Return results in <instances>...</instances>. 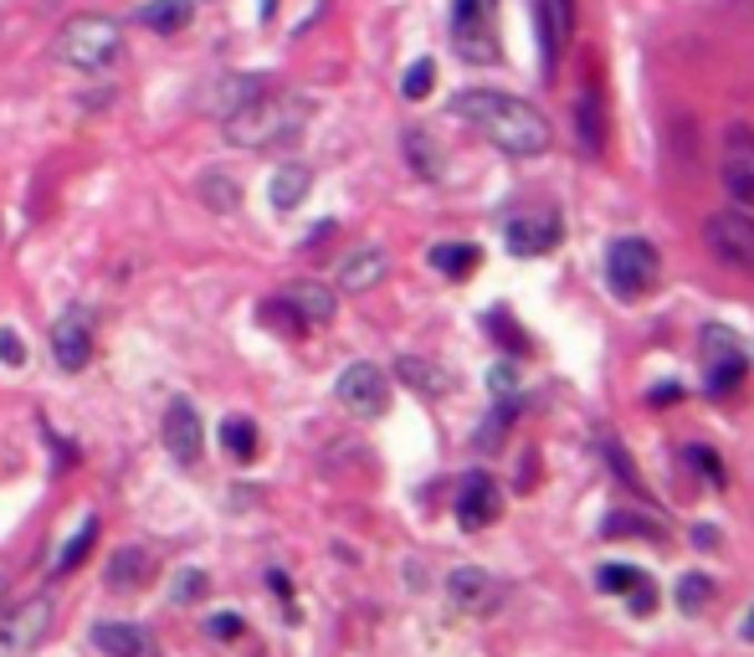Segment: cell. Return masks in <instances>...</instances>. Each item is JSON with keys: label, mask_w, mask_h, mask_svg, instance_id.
I'll list each match as a JSON object with an SVG mask.
<instances>
[{"label": "cell", "mask_w": 754, "mask_h": 657, "mask_svg": "<svg viewBox=\"0 0 754 657\" xmlns=\"http://www.w3.org/2000/svg\"><path fill=\"white\" fill-rule=\"evenodd\" d=\"M262 323H272L278 335H304V319L292 313L288 298H267V303H262Z\"/></svg>", "instance_id": "obj_32"}, {"label": "cell", "mask_w": 754, "mask_h": 657, "mask_svg": "<svg viewBox=\"0 0 754 657\" xmlns=\"http://www.w3.org/2000/svg\"><path fill=\"white\" fill-rule=\"evenodd\" d=\"M400 149H406L410 170L421 175V180H437V175H442V149H437V139L426 135V129H406Z\"/></svg>", "instance_id": "obj_21"}, {"label": "cell", "mask_w": 754, "mask_h": 657, "mask_svg": "<svg viewBox=\"0 0 754 657\" xmlns=\"http://www.w3.org/2000/svg\"><path fill=\"white\" fill-rule=\"evenodd\" d=\"M601 447H606V462H611V468L622 472V478H626V484H632V488H642V478H636V472H632V462H626L622 442H616V437H601Z\"/></svg>", "instance_id": "obj_36"}, {"label": "cell", "mask_w": 754, "mask_h": 657, "mask_svg": "<svg viewBox=\"0 0 754 657\" xmlns=\"http://www.w3.org/2000/svg\"><path fill=\"white\" fill-rule=\"evenodd\" d=\"M452 113L463 123H473L477 135L488 139L493 149L503 155H514V160H534L549 149V119H544L534 103L514 93H498V88H463V93L452 98Z\"/></svg>", "instance_id": "obj_1"}, {"label": "cell", "mask_w": 754, "mask_h": 657, "mask_svg": "<svg viewBox=\"0 0 754 657\" xmlns=\"http://www.w3.org/2000/svg\"><path fill=\"white\" fill-rule=\"evenodd\" d=\"M447 596L457 611H467V617H493L503 601H508V590H503V580L493 576V570H483V565H457L447 576Z\"/></svg>", "instance_id": "obj_8"}, {"label": "cell", "mask_w": 754, "mask_h": 657, "mask_svg": "<svg viewBox=\"0 0 754 657\" xmlns=\"http://www.w3.org/2000/svg\"><path fill=\"white\" fill-rule=\"evenodd\" d=\"M657 272H662L657 247L642 242V237H622V242L606 252V278H611V288H616V298H626V303L647 298Z\"/></svg>", "instance_id": "obj_5"}, {"label": "cell", "mask_w": 754, "mask_h": 657, "mask_svg": "<svg viewBox=\"0 0 754 657\" xmlns=\"http://www.w3.org/2000/svg\"><path fill=\"white\" fill-rule=\"evenodd\" d=\"M206 631H211V637H237L241 617H237V611H216V617H206Z\"/></svg>", "instance_id": "obj_37"}, {"label": "cell", "mask_w": 754, "mask_h": 657, "mask_svg": "<svg viewBox=\"0 0 754 657\" xmlns=\"http://www.w3.org/2000/svg\"><path fill=\"white\" fill-rule=\"evenodd\" d=\"M0 596H6V576H0Z\"/></svg>", "instance_id": "obj_42"}, {"label": "cell", "mask_w": 754, "mask_h": 657, "mask_svg": "<svg viewBox=\"0 0 754 657\" xmlns=\"http://www.w3.org/2000/svg\"><path fill=\"white\" fill-rule=\"evenodd\" d=\"M740 631H744V643H754V606H750V617H744V627H740Z\"/></svg>", "instance_id": "obj_41"}, {"label": "cell", "mask_w": 754, "mask_h": 657, "mask_svg": "<svg viewBox=\"0 0 754 657\" xmlns=\"http://www.w3.org/2000/svg\"><path fill=\"white\" fill-rule=\"evenodd\" d=\"M52 355L62 370H82L88 355H93V313L88 303H67L52 323Z\"/></svg>", "instance_id": "obj_11"}, {"label": "cell", "mask_w": 754, "mask_h": 657, "mask_svg": "<svg viewBox=\"0 0 754 657\" xmlns=\"http://www.w3.org/2000/svg\"><path fill=\"white\" fill-rule=\"evenodd\" d=\"M308 119H314V98L308 93L262 88V93L247 98L237 113H226L221 135H226V145H237V149H278V145H292V139L304 135Z\"/></svg>", "instance_id": "obj_2"}, {"label": "cell", "mask_w": 754, "mask_h": 657, "mask_svg": "<svg viewBox=\"0 0 754 657\" xmlns=\"http://www.w3.org/2000/svg\"><path fill=\"white\" fill-rule=\"evenodd\" d=\"M308 190H314V170L308 165H282L272 175V186H267V201L278 206V211H292V206H304Z\"/></svg>", "instance_id": "obj_19"}, {"label": "cell", "mask_w": 754, "mask_h": 657, "mask_svg": "<svg viewBox=\"0 0 754 657\" xmlns=\"http://www.w3.org/2000/svg\"><path fill=\"white\" fill-rule=\"evenodd\" d=\"M0 365H11V370H21V365H27V345H21V335H16V329H0Z\"/></svg>", "instance_id": "obj_35"}, {"label": "cell", "mask_w": 754, "mask_h": 657, "mask_svg": "<svg viewBox=\"0 0 754 657\" xmlns=\"http://www.w3.org/2000/svg\"><path fill=\"white\" fill-rule=\"evenodd\" d=\"M93 539H98V519H82V529L67 539L62 555H57V570H78V565L88 560V550H93Z\"/></svg>", "instance_id": "obj_29"}, {"label": "cell", "mask_w": 754, "mask_h": 657, "mask_svg": "<svg viewBox=\"0 0 754 657\" xmlns=\"http://www.w3.org/2000/svg\"><path fill=\"white\" fill-rule=\"evenodd\" d=\"M452 41H457V57H463V62L493 68V62L503 57L498 0H452Z\"/></svg>", "instance_id": "obj_4"}, {"label": "cell", "mask_w": 754, "mask_h": 657, "mask_svg": "<svg viewBox=\"0 0 754 657\" xmlns=\"http://www.w3.org/2000/svg\"><path fill=\"white\" fill-rule=\"evenodd\" d=\"M396 376L406 380L410 390H421V396H442V390H447V376H437V365L416 360V355H406V360L396 365Z\"/></svg>", "instance_id": "obj_26"}, {"label": "cell", "mask_w": 754, "mask_h": 657, "mask_svg": "<svg viewBox=\"0 0 754 657\" xmlns=\"http://www.w3.org/2000/svg\"><path fill=\"white\" fill-rule=\"evenodd\" d=\"M190 16H196V0H149V6H139V27L159 31V37H175V31L190 27Z\"/></svg>", "instance_id": "obj_18"}, {"label": "cell", "mask_w": 754, "mask_h": 657, "mask_svg": "<svg viewBox=\"0 0 754 657\" xmlns=\"http://www.w3.org/2000/svg\"><path fill=\"white\" fill-rule=\"evenodd\" d=\"M652 606H657V586H652V580L642 576V580L632 586V611H642V617H647Z\"/></svg>", "instance_id": "obj_38"}, {"label": "cell", "mask_w": 754, "mask_h": 657, "mask_svg": "<svg viewBox=\"0 0 754 657\" xmlns=\"http://www.w3.org/2000/svg\"><path fill=\"white\" fill-rule=\"evenodd\" d=\"M165 452L180 462V468H196L200 452H206V427H200V411L186 401V396H175L165 406Z\"/></svg>", "instance_id": "obj_10"}, {"label": "cell", "mask_w": 754, "mask_h": 657, "mask_svg": "<svg viewBox=\"0 0 754 657\" xmlns=\"http://www.w3.org/2000/svg\"><path fill=\"white\" fill-rule=\"evenodd\" d=\"M431 268L447 272V278H467V272L477 268V247H467V242H437V247H431Z\"/></svg>", "instance_id": "obj_25"}, {"label": "cell", "mask_w": 754, "mask_h": 657, "mask_svg": "<svg viewBox=\"0 0 754 657\" xmlns=\"http://www.w3.org/2000/svg\"><path fill=\"white\" fill-rule=\"evenodd\" d=\"M703 365H708V390H714V396H724V390H734L744 380V349L724 323H708V329H703Z\"/></svg>", "instance_id": "obj_12"}, {"label": "cell", "mask_w": 754, "mask_h": 657, "mask_svg": "<svg viewBox=\"0 0 754 657\" xmlns=\"http://www.w3.org/2000/svg\"><path fill=\"white\" fill-rule=\"evenodd\" d=\"M431 82H437V62L431 57H421V62H410L406 78H400V93L410 98V103H421L426 93H431Z\"/></svg>", "instance_id": "obj_30"}, {"label": "cell", "mask_w": 754, "mask_h": 657, "mask_svg": "<svg viewBox=\"0 0 754 657\" xmlns=\"http://www.w3.org/2000/svg\"><path fill=\"white\" fill-rule=\"evenodd\" d=\"M52 611H57L52 596H31L16 611H6L0 617V657H27L52 631Z\"/></svg>", "instance_id": "obj_7"}, {"label": "cell", "mask_w": 754, "mask_h": 657, "mask_svg": "<svg viewBox=\"0 0 754 657\" xmlns=\"http://www.w3.org/2000/svg\"><path fill=\"white\" fill-rule=\"evenodd\" d=\"M559 237H565V221H559V211H549V206L518 211L514 221H508V252L514 257H544Z\"/></svg>", "instance_id": "obj_13"}, {"label": "cell", "mask_w": 754, "mask_h": 657, "mask_svg": "<svg viewBox=\"0 0 754 657\" xmlns=\"http://www.w3.org/2000/svg\"><path fill=\"white\" fill-rule=\"evenodd\" d=\"M718 180L734 196V206H754V155H724Z\"/></svg>", "instance_id": "obj_22"}, {"label": "cell", "mask_w": 754, "mask_h": 657, "mask_svg": "<svg viewBox=\"0 0 754 657\" xmlns=\"http://www.w3.org/2000/svg\"><path fill=\"white\" fill-rule=\"evenodd\" d=\"M642 535L657 539L662 529L652 519H642V514H611L606 519V539H642Z\"/></svg>", "instance_id": "obj_31"}, {"label": "cell", "mask_w": 754, "mask_h": 657, "mask_svg": "<svg viewBox=\"0 0 754 657\" xmlns=\"http://www.w3.org/2000/svg\"><path fill=\"white\" fill-rule=\"evenodd\" d=\"M262 88H267V78H241V72H237V78H221V82H216L211 98H206V108L226 119V113H237V108L247 103V98H257Z\"/></svg>", "instance_id": "obj_20"}, {"label": "cell", "mask_w": 754, "mask_h": 657, "mask_svg": "<svg viewBox=\"0 0 754 657\" xmlns=\"http://www.w3.org/2000/svg\"><path fill=\"white\" fill-rule=\"evenodd\" d=\"M145 550H119L113 560H108V586L123 590V586H139L145 580Z\"/></svg>", "instance_id": "obj_28"}, {"label": "cell", "mask_w": 754, "mask_h": 657, "mask_svg": "<svg viewBox=\"0 0 754 657\" xmlns=\"http://www.w3.org/2000/svg\"><path fill=\"white\" fill-rule=\"evenodd\" d=\"M708 596H714V580L708 576H683L677 580V606H683V611H698Z\"/></svg>", "instance_id": "obj_33"}, {"label": "cell", "mask_w": 754, "mask_h": 657, "mask_svg": "<svg viewBox=\"0 0 754 657\" xmlns=\"http://www.w3.org/2000/svg\"><path fill=\"white\" fill-rule=\"evenodd\" d=\"M200 590H206V576H200V570H186V580H180V590H175V601H196Z\"/></svg>", "instance_id": "obj_40"}, {"label": "cell", "mask_w": 754, "mask_h": 657, "mask_svg": "<svg viewBox=\"0 0 754 657\" xmlns=\"http://www.w3.org/2000/svg\"><path fill=\"white\" fill-rule=\"evenodd\" d=\"M703 247L740 272H754V216L750 211H714L703 221Z\"/></svg>", "instance_id": "obj_6"}, {"label": "cell", "mask_w": 754, "mask_h": 657, "mask_svg": "<svg viewBox=\"0 0 754 657\" xmlns=\"http://www.w3.org/2000/svg\"><path fill=\"white\" fill-rule=\"evenodd\" d=\"M575 129H581V149H585V155H601V139H606V129H601V98H596V88H585V93H581V108H575Z\"/></svg>", "instance_id": "obj_23"}, {"label": "cell", "mask_w": 754, "mask_h": 657, "mask_svg": "<svg viewBox=\"0 0 754 657\" xmlns=\"http://www.w3.org/2000/svg\"><path fill=\"white\" fill-rule=\"evenodd\" d=\"M200 201L211 206V211H221V216H231L241 206V186L231 180V175H221V170H211V175H200Z\"/></svg>", "instance_id": "obj_24"}, {"label": "cell", "mask_w": 754, "mask_h": 657, "mask_svg": "<svg viewBox=\"0 0 754 657\" xmlns=\"http://www.w3.org/2000/svg\"><path fill=\"white\" fill-rule=\"evenodd\" d=\"M636 580H642V570H632V565H601V570H596V586L601 590H632Z\"/></svg>", "instance_id": "obj_34"}, {"label": "cell", "mask_w": 754, "mask_h": 657, "mask_svg": "<svg viewBox=\"0 0 754 657\" xmlns=\"http://www.w3.org/2000/svg\"><path fill=\"white\" fill-rule=\"evenodd\" d=\"M498 514H503L498 484H493L488 472H473L463 484V494H457V524L463 529H488V524H498Z\"/></svg>", "instance_id": "obj_14"}, {"label": "cell", "mask_w": 754, "mask_h": 657, "mask_svg": "<svg viewBox=\"0 0 754 657\" xmlns=\"http://www.w3.org/2000/svg\"><path fill=\"white\" fill-rule=\"evenodd\" d=\"M282 298L292 303V313L304 319V329H324V323H334V313H339V303H334V288H324V282H288L282 288Z\"/></svg>", "instance_id": "obj_16"}, {"label": "cell", "mask_w": 754, "mask_h": 657, "mask_svg": "<svg viewBox=\"0 0 754 657\" xmlns=\"http://www.w3.org/2000/svg\"><path fill=\"white\" fill-rule=\"evenodd\" d=\"M334 396H339V406H345V411H355V416H380L385 406H390V380H385L380 365L355 360L345 376H339Z\"/></svg>", "instance_id": "obj_9"}, {"label": "cell", "mask_w": 754, "mask_h": 657, "mask_svg": "<svg viewBox=\"0 0 754 657\" xmlns=\"http://www.w3.org/2000/svg\"><path fill=\"white\" fill-rule=\"evenodd\" d=\"M688 462H693V468H703V472H708L714 484H724V468H718V462H714V452H708V447H688Z\"/></svg>", "instance_id": "obj_39"}, {"label": "cell", "mask_w": 754, "mask_h": 657, "mask_svg": "<svg viewBox=\"0 0 754 657\" xmlns=\"http://www.w3.org/2000/svg\"><path fill=\"white\" fill-rule=\"evenodd\" d=\"M123 52V27L103 11H82L57 31V57L78 72H103Z\"/></svg>", "instance_id": "obj_3"}, {"label": "cell", "mask_w": 754, "mask_h": 657, "mask_svg": "<svg viewBox=\"0 0 754 657\" xmlns=\"http://www.w3.org/2000/svg\"><path fill=\"white\" fill-rule=\"evenodd\" d=\"M93 647L103 657H155V637L145 627H133V621H98L93 627Z\"/></svg>", "instance_id": "obj_15"}, {"label": "cell", "mask_w": 754, "mask_h": 657, "mask_svg": "<svg viewBox=\"0 0 754 657\" xmlns=\"http://www.w3.org/2000/svg\"><path fill=\"white\" fill-rule=\"evenodd\" d=\"M221 447H226V457L247 462V457L257 452V427H251L247 416H231V421H221Z\"/></svg>", "instance_id": "obj_27"}, {"label": "cell", "mask_w": 754, "mask_h": 657, "mask_svg": "<svg viewBox=\"0 0 754 657\" xmlns=\"http://www.w3.org/2000/svg\"><path fill=\"white\" fill-rule=\"evenodd\" d=\"M385 272H390V257H385V247H355V252L339 262V288H349V293H365V288H375Z\"/></svg>", "instance_id": "obj_17"}]
</instances>
